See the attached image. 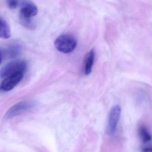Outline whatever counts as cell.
Returning <instances> with one entry per match:
<instances>
[{
    "instance_id": "cell-3",
    "label": "cell",
    "mask_w": 152,
    "mask_h": 152,
    "mask_svg": "<svg viewBox=\"0 0 152 152\" xmlns=\"http://www.w3.org/2000/svg\"><path fill=\"white\" fill-rule=\"evenodd\" d=\"M121 112V107L118 105L113 107L110 110L107 128V133L109 135H113L115 133L120 121Z\"/></svg>"
},
{
    "instance_id": "cell-11",
    "label": "cell",
    "mask_w": 152,
    "mask_h": 152,
    "mask_svg": "<svg viewBox=\"0 0 152 152\" xmlns=\"http://www.w3.org/2000/svg\"><path fill=\"white\" fill-rule=\"evenodd\" d=\"M141 152H152V148H141Z\"/></svg>"
},
{
    "instance_id": "cell-10",
    "label": "cell",
    "mask_w": 152,
    "mask_h": 152,
    "mask_svg": "<svg viewBox=\"0 0 152 152\" xmlns=\"http://www.w3.org/2000/svg\"><path fill=\"white\" fill-rule=\"evenodd\" d=\"M7 4L9 8L11 9H15L17 7L18 5V1H15V0H14V1L10 0V1H7Z\"/></svg>"
},
{
    "instance_id": "cell-6",
    "label": "cell",
    "mask_w": 152,
    "mask_h": 152,
    "mask_svg": "<svg viewBox=\"0 0 152 152\" xmlns=\"http://www.w3.org/2000/svg\"><path fill=\"white\" fill-rule=\"evenodd\" d=\"M33 106L32 103L28 101L20 102L11 107L6 114L7 118H10L23 113Z\"/></svg>"
},
{
    "instance_id": "cell-5",
    "label": "cell",
    "mask_w": 152,
    "mask_h": 152,
    "mask_svg": "<svg viewBox=\"0 0 152 152\" xmlns=\"http://www.w3.org/2000/svg\"><path fill=\"white\" fill-rule=\"evenodd\" d=\"M20 13L21 18L31 19L37 15L38 8L33 2L26 1L21 4Z\"/></svg>"
},
{
    "instance_id": "cell-7",
    "label": "cell",
    "mask_w": 152,
    "mask_h": 152,
    "mask_svg": "<svg viewBox=\"0 0 152 152\" xmlns=\"http://www.w3.org/2000/svg\"><path fill=\"white\" fill-rule=\"evenodd\" d=\"M138 133L143 145L142 148H152V137L147 128L144 126H140L139 129Z\"/></svg>"
},
{
    "instance_id": "cell-4",
    "label": "cell",
    "mask_w": 152,
    "mask_h": 152,
    "mask_svg": "<svg viewBox=\"0 0 152 152\" xmlns=\"http://www.w3.org/2000/svg\"><path fill=\"white\" fill-rule=\"evenodd\" d=\"M25 72H18L9 75L4 79L0 89L4 91H8L13 89L23 78Z\"/></svg>"
},
{
    "instance_id": "cell-1",
    "label": "cell",
    "mask_w": 152,
    "mask_h": 152,
    "mask_svg": "<svg viewBox=\"0 0 152 152\" xmlns=\"http://www.w3.org/2000/svg\"><path fill=\"white\" fill-rule=\"evenodd\" d=\"M77 42L74 37L69 34H62L58 36L55 42L56 48L62 53L72 52L77 46Z\"/></svg>"
},
{
    "instance_id": "cell-9",
    "label": "cell",
    "mask_w": 152,
    "mask_h": 152,
    "mask_svg": "<svg viewBox=\"0 0 152 152\" xmlns=\"http://www.w3.org/2000/svg\"><path fill=\"white\" fill-rule=\"evenodd\" d=\"M95 51L94 50H91L88 54L85 62V73L86 75H89L92 72V67L95 59Z\"/></svg>"
},
{
    "instance_id": "cell-8",
    "label": "cell",
    "mask_w": 152,
    "mask_h": 152,
    "mask_svg": "<svg viewBox=\"0 0 152 152\" xmlns=\"http://www.w3.org/2000/svg\"><path fill=\"white\" fill-rule=\"evenodd\" d=\"M11 36L10 27L5 19L0 16V38L9 39Z\"/></svg>"
},
{
    "instance_id": "cell-12",
    "label": "cell",
    "mask_w": 152,
    "mask_h": 152,
    "mask_svg": "<svg viewBox=\"0 0 152 152\" xmlns=\"http://www.w3.org/2000/svg\"><path fill=\"white\" fill-rule=\"evenodd\" d=\"M2 60V54L1 50H0V64H1Z\"/></svg>"
},
{
    "instance_id": "cell-2",
    "label": "cell",
    "mask_w": 152,
    "mask_h": 152,
    "mask_svg": "<svg viewBox=\"0 0 152 152\" xmlns=\"http://www.w3.org/2000/svg\"><path fill=\"white\" fill-rule=\"evenodd\" d=\"M26 69L27 64L25 61L21 60L12 61L6 65L0 71V78L5 79L18 72H26Z\"/></svg>"
}]
</instances>
